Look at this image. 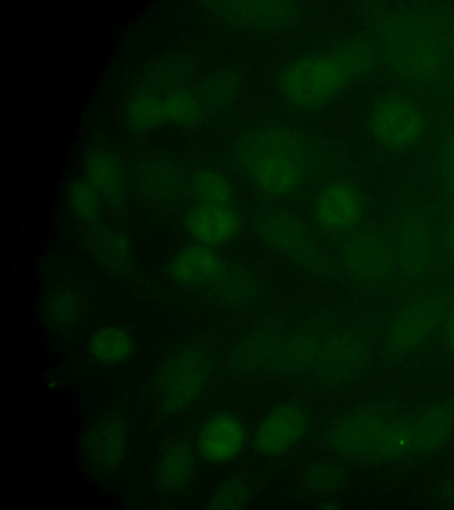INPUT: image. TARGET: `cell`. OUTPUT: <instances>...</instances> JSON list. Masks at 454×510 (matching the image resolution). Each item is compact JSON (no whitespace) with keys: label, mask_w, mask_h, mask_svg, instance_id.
<instances>
[{"label":"cell","mask_w":454,"mask_h":510,"mask_svg":"<svg viewBox=\"0 0 454 510\" xmlns=\"http://www.w3.org/2000/svg\"><path fill=\"white\" fill-rule=\"evenodd\" d=\"M234 162L261 193L289 197L302 190L321 172L324 154L301 131L264 124L243 131L234 143Z\"/></svg>","instance_id":"6da1fadb"},{"label":"cell","mask_w":454,"mask_h":510,"mask_svg":"<svg viewBox=\"0 0 454 510\" xmlns=\"http://www.w3.org/2000/svg\"><path fill=\"white\" fill-rule=\"evenodd\" d=\"M379 54L372 42L351 37L328 50L301 56L279 73L277 87L293 106L315 110L335 99L374 68Z\"/></svg>","instance_id":"7a4b0ae2"},{"label":"cell","mask_w":454,"mask_h":510,"mask_svg":"<svg viewBox=\"0 0 454 510\" xmlns=\"http://www.w3.org/2000/svg\"><path fill=\"white\" fill-rule=\"evenodd\" d=\"M211 371L210 355L200 345L178 346L163 353L140 397V410L150 429L167 428L190 409L207 386Z\"/></svg>","instance_id":"3957f363"},{"label":"cell","mask_w":454,"mask_h":510,"mask_svg":"<svg viewBox=\"0 0 454 510\" xmlns=\"http://www.w3.org/2000/svg\"><path fill=\"white\" fill-rule=\"evenodd\" d=\"M373 29L379 56L400 78L427 84L443 71L444 52L437 35L415 15L385 14L377 19Z\"/></svg>","instance_id":"277c9868"},{"label":"cell","mask_w":454,"mask_h":510,"mask_svg":"<svg viewBox=\"0 0 454 510\" xmlns=\"http://www.w3.org/2000/svg\"><path fill=\"white\" fill-rule=\"evenodd\" d=\"M133 445V422L127 397L114 400L87 427L81 453L94 474L106 476L127 463Z\"/></svg>","instance_id":"5b68a950"},{"label":"cell","mask_w":454,"mask_h":510,"mask_svg":"<svg viewBox=\"0 0 454 510\" xmlns=\"http://www.w3.org/2000/svg\"><path fill=\"white\" fill-rule=\"evenodd\" d=\"M254 228L262 242L278 255L315 275H333L329 258L294 213L283 209L266 210L256 216Z\"/></svg>","instance_id":"8992f818"},{"label":"cell","mask_w":454,"mask_h":510,"mask_svg":"<svg viewBox=\"0 0 454 510\" xmlns=\"http://www.w3.org/2000/svg\"><path fill=\"white\" fill-rule=\"evenodd\" d=\"M449 302L440 295L419 297L404 305L393 317L384 336V351L402 358L422 347L443 324Z\"/></svg>","instance_id":"52a82bcc"},{"label":"cell","mask_w":454,"mask_h":510,"mask_svg":"<svg viewBox=\"0 0 454 510\" xmlns=\"http://www.w3.org/2000/svg\"><path fill=\"white\" fill-rule=\"evenodd\" d=\"M367 125L372 138L391 151L413 147L424 135L426 119L412 100L396 95L385 96L371 108Z\"/></svg>","instance_id":"ba28073f"},{"label":"cell","mask_w":454,"mask_h":510,"mask_svg":"<svg viewBox=\"0 0 454 510\" xmlns=\"http://www.w3.org/2000/svg\"><path fill=\"white\" fill-rule=\"evenodd\" d=\"M339 264L346 276L359 285L385 282L396 266L394 247L375 230H356L339 249Z\"/></svg>","instance_id":"9c48e42d"},{"label":"cell","mask_w":454,"mask_h":510,"mask_svg":"<svg viewBox=\"0 0 454 510\" xmlns=\"http://www.w3.org/2000/svg\"><path fill=\"white\" fill-rule=\"evenodd\" d=\"M368 358L369 344L360 330L338 328L325 333L310 373L320 384L341 385L363 371Z\"/></svg>","instance_id":"30bf717a"},{"label":"cell","mask_w":454,"mask_h":510,"mask_svg":"<svg viewBox=\"0 0 454 510\" xmlns=\"http://www.w3.org/2000/svg\"><path fill=\"white\" fill-rule=\"evenodd\" d=\"M365 212L362 194L349 182L333 180L317 192L311 217L319 232L330 238H346L355 232Z\"/></svg>","instance_id":"8fae6325"},{"label":"cell","mask_w":454,"mask_h":510,"mask_svg":"<svg viewBox=\"0 0 454 510\" xmlns=\"http://www.w3.org/2000/svg\"><path fill=\"white\" fill-rule=\"evenodd\" d=\"M387 418L377 407H356L339 417L326 432L329 449L352 462L372 461V453Z\"/></svg>","instance_id":"7c38bea8"},{"label":"cell","mask_w":454,"mask_h":510,"mask_svg":"<svg viewBox=\"0 0 454 510\" xmlns=\"http://www.w3.org/2000/svg\"><path fill=\"white\" fill-rule=\"evenodd\" d=\"M197 457L194 444L187 437H166L151 467L150 479L154 493L164 501L181 497L193 481Z\"/></svg>","instance_id":"4fadbf2b"},{"label":"cell","mask_w":454,"mask_h":510,"mask_svg":"<svg viewBox=\"0 0 454 510\" xmlns=\"http://www.w3.org/2000/svg\"><path fill=\"white\" fill-rule=\"evenodd\" d=\"M130 182L144 201L160 209L173 207L185 186L181 166L163 152L151 153L137 160L130 172Z\"/></svg>","instance_id":"5bb4252c"},{"label":"cell","mask_w":454,"mask_h":510,"mask_svg":"<svg viewBox=\"0 0 454 510\" xmlns=\"http://www.w3.org/2000/svg\"><path fill=\"white\" fill-rule=\"evenodd\" d=\"M205 4L208 12L223 23L255 32L287 28L300 14L297 4L290 1H214Z\"/></svg>","instance_id":"9a60e30c"},{"label":"cell","mask_w":454,"mask_h":510,"mask_svg":"<svg viewBox=\"0 0 454 510\" xmlns=\"http://www.w3.org/2000/svg\"><path fill=\"white\" fill-rule=\"evenodd\" d=\"M309 427V413L295 401L275 406L261 420L252 437L254 450L263 456L277 457L295 446Z\"/></svg>","instance_id":"2e32d148"},{"label":"cell","mask_w":454,"mask_h":510,"mask_svg":"<svg viewBox=\"0 0 454 510\" xmlns=\"http://www.w3.org/2000/svg\"><path fill=\"white\" fill-rule=\"evenodd\" d=\"M247 431L243 421L231 412H217L201 423L193 441L198 458L209 464H223L244 450Z\"/></svg>","instance_id":"e0dca14e"},{"label":"cell","mask_w":454,"mask_h":510,"mask_svg":"<svg viewBox=\"0 0 454 510\" xmlns=\"http://www.w3.org/2000/svg\"><path fill=\"white\" fill-rule=\"evenodd\" d=\"M84 177L98 193L105 205L114 212L123 211L129 203L130 175L114 151L95 147L84 158Z\"/></svg>","instance_id":"ac0fdd59"},{"label":"cell","mask_w":454,"mask_h":510,"mask_svg":"<svg viewBox=\"0 0 454 510\" xmlns=\"http://www.w3.org/2000/svg\"><path fill=\"white\" fill-rule=\"evenodd\" d=\"M325 333L312 326H303L282 334L264 369L282 376L310 372Z\"/></svg>","instance_id":"d6986e66"},{"label":"cell","mask_w":454,"mask_h":510,"mask_svg":"<svg viewBox=\"0 0 454 510\" xmlns=\"http://www.w3.org/2000/svg\"><path fill=\"white\" fill-rule=\"evenodd\" d=\"M394 251L396 266L404 277L421 278L434 253L433 235L427 220L415 214L405 217L398 228Z\"/></svg>","instance_id":"ffe728a7"},{"label":"cell","mask_w":454,"mask_h":510,"mask_svg":"<svg viewBox=\"0 0 454 510\" xmlns=\"http://www.w3.org/2000/svg\"><path fill=\"white\" fill-rule=\"evenodd\" d=\"M184 227L197 243L211 247L232 241L241 228V217L231 205L197 203L185 212Z\"/></svg>","instance_id":"44dd1931"},{"label":"cell","mask_w":454,"mask_h":510,"mask_svg":"<svg viewBox=\"0 0 454 510\" xmlns=\"http://www.w3.org/2000/svg\"><path fill=\"white\" fill-rule=\"evenodd\" d=\"M225 267L214 247L196 242L172 256L166 266V273L179 285L205 289L222 274Z\"/></svg>","instance_id":"7402d4cb"},{"label":"cell","mask_w":454,"mask_h":510,"mask_svg":"<svg viewBox=\"0 0 454 510\" xmlns=\"http://www.w3.org/2000/svg\"><path fill=\"white\" fill-rule=\"evenodd\" d=\"M137 349V339L129 328L119 323H106L88 336L85 354L93 366L114 369L132 361Z\"/></svg>","instance_id":"603a6c76"},{"label":"cell","mask_w":454,"mask_h":510,"mask_svg":"<svg viewBox=\"0 0 454 510\" xmlns=\"http://www.w3.org/2000/svg\"><path fill=\"white\" fill-rule=\"evenodd\" d=\"M85 228L86 247L100 267L116 276L129 274L135 264L130 239L119 229L102 222Z\"/></svg>","instance_id":"cb8c5ba5"},{"label":"cell","mask_w":454,"mask_h":510,"mask_svg":"<svg viewBox=\"0 0 454 510\" xmlns=\"http://www.w3.org/2000/svg\"><path fill=\"white\" fill-rule=\"evenodd\" d=\"M42 313L45 324L54 332L70 335L83 323L88 313L85 296L75 287L57 286L45 295Z\"/></svg>","instance_id":"d4e9b609"},{"label":"cell","mask_w":454,"mask_h":510,"mask_svg":"<svg viewBox=\"0 0 454 510\" xmlns=\"http://www.w3.org/2000/svg\"><path fill=\"white\" fill-rule=\"evenodd\" d=\"M196 74V63L183 53H174L149 65L140 74L134 89L166 97L182 87L190 86Z\"/></svg>","instance_id":"484cf974"},{"label":"cell","mask_w":454,"mask_h":510,"mask_svg":"<svg viewBox=\"0 0 454 510\" xmlns=\"http://www.w3.org/2000/svg\"><path fill=\"white\" fill-rule=\"evenodd\" d=\"M412 452L428 453L442 447L454 428V399L435 404L411 419Z\"/></svg>","instance_id":"4316f807"},{"label":"cell","mask_w":454,"mask_h":510,"mask_svg":"<svg viewBox=\"0 0 454 510\" xmlns=\"http://www.w3.org/2000/svg\"><path fill=\"white\" fill-rule=\"evenodd\" d=\"M127 128L137 134H145L167 126L165 97L133 89L123 110Z\"/></svg>","instance_id":"83f0119b"},{"label":"cell","mask_w":454,"mask_h":510,"mask_svg":"<svg viewBox=\"0 0 454 510\" xmlns=\"http://www.w3.org/2000/svg\"><path fill=\"white\" fill-rule=\"evenodd\" d=\"M281 336L273 328H261L246 336L231 354V367L241 373L264 369Z\"/></svg>","instance_id":"f1b7e54d"},{"label":"cell","mask_w":454,"mask_h":510,"mask_svg":"<svg viewBox=\"0 0 454 510\" xmlns=\"http://www.w3.org/2000/svg\"><path fill=\"white\" fill-rule=\"evenodd\" d=\"M205 290L223 304L239 305L253 301L258 296L259 285L248 271L226 265L222 274Z\"/></svg>","instance_id":"f546056e"},{"label":"cell","mask_w":454,"mask_h":510,"mask_svg":"<svg viewBox=\"0 0 454 510\" xmlns=\"http://www.w3.org/2000/svg\"><path fill=\"white\" fill-rule=\"evenodd\" d=\"M165 109L168 123L184 129L200 127L207 111L197 89L190 86L168 93L165 97Z\"/></svg>","instance_id":"4dcf8cb0"},{"label":"cell","mask_w":454,"mask_h":510,"mask_svg":"<svg viewBox=\"0 0 454 510\" xmlns=\"http://www.w3.org/2000/svg\"><path fill=\"white\" fill-rule=\"evenodd\" d=\"M413 437L411 420L387 419L374 448L372 461H389L412 452Z\"/></svg>","instance_id":"1f68e13d"},{"label":"cell","mask_w":454,"mask_h":510,"mask_svg":"<svg viewBox=\"0 0 454 510\" xmlns=\"http://www.w3.org/2000/svg\"><path fill=\"white\" fill-rule=\"evenodd\" d=\"M241 87V75L237 71L224 69L206 76L197 91L208 110L231 104L238 97Z\"/></svg>","instance_id":"d6a6232c"},{"label":"cell","mask_w":454,"mask_h":510,"mask_svg":"<svg viewBox=\"0 0 454 510\" xmlns=\"http://www.w3.org/2000/svg\"><path fill=\"white\" fill-rule=\"evenodd\" d=\"M67 200L73 215L85 228L102 222L104 203L85 177L71 182L67 191Z\"/></svg>","instance_id":"836d02e7"},{"label":"cell","mask_w":454,"mask_h":510,"mask_svg":"<svg viewBox=\"0 0 454 510\" xmlns=\"http://www.w3.org/2000/svg\"><path fill=\"white\" fill-rule=\"evenodd\" d=\"M192 193L198 203L231 205L234 198V187L223 173L210 168L196 171L189 181Z\"/></svg>","instance_id":"e575fe53"},{"label":"cell","mask_w":454,"mask_h":510,"mask_svg":"<svg viewBox=\"0 0 454 510\" xmlns=\"http://www.w3.org/2000/svg\"><path fill=\"white\" fill-rule=\"evenodd\" d=\"M344 468L332 461H320L307 468L303 481L305 487L314 493L332 492L346 481Z\"/></svg>","instance_id":"d590c367"},{"label":"cell","mask_w":454,"mask_h":510,"mask_svg":"<svg viewBox=\"0 0 454 510\" xmlns=\"http://www.w3.org/2000/svg\"><path fill=\"white\" fill-rule=\"evenodd\" d=\"M250 496V487L245 479L232 476L218 486L208 500L207 507L217 510L240 509L248 502Z\"/></svg>","instance_id":"8d00e7d4"},{"label":"cell","mask_w":454,"mask_h":510,"mask_svg":"<svg viewBox=\"0 0 454 510\" xmlns=\"http://www.w3.org/2000/svg\"><path fill=\"white\" fill-rule=\"evenodd\" d=\"M438 170L443 189L454 196V135L448 136L442 144Z\"/></svg>","instance_id":"74e56055"},{"label":"cell","mask_w":454,"mask_h":510,"mask_svg":"<svg viewBox=\"0 0 454 510\" xmlns=\"http://www.w3.org/2000/svg\"><path fill=\"white\" fill-rule=\"evenodd\" d=\"M442 326L443 341L449 351L454 354V308L449 312Z\"/></svg>","instance_id":"f35d334b"},{"label":"cell","mask_w":454,"mask_h":510,"mask_svg":"<svg viewBox=\"0 0 454 510\" xmlns=\"http://www.w3.org/2000/svg\"><path fill=\"white\" fill-rule=\"evenodd\" d=\"M442 236L445 248L454 255V215L446 221Z\"/></svg>","instance_id":"ab89813d"}]
</instances>
